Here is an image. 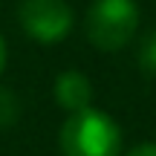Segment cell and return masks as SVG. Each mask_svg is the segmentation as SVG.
<instances>
[{"label": "cell", "mask_w": 156, "mask_h": 156, "mask_svg": "<svg viewBox=\"0 0 156 156\" xmlns=\"http://www.w3.org/2000/svg\"><path fill=\"white\" fill-rule=\"evenodd\" d=\"M58 147L64 156H119L122 130L113 122V116L95 107H84L69 113V119H64Z\"/></svg>", "instance_id": "cell-1"}, {"label": "cell", "mask_w": 156, "mask_h": 156, "mask_svg": "<svg viewBox=\"0 0 156 156\" xmlns=\"http://www.w3.org/2000/svg\"><path fill=\"white\" fill-rule=\"evenodd\" d=\"M139 26L136 0H93L87 9V41L101 52H119L130 44Z\"/></svg>", "instance_id": "cell-2"}, {"label": "cell", "mask_w": 156, "mask_h": 156, "mask_svg": "<svg viewBox=\"0 0 156 156\" xmlns=\"http://www.w3.org/2000/svg\"><path fill=\"white\" fill-rule=\"evenodd\" d=\"M20 29L38 44H58L73 32L75 15L67 0H23L17 6Z\"/></svg>", "instance_id": "cell-3"}, {"label": "cell", "mask_w": 156, "mask_h": 156, "mask_svg": "<svg viewBox=\"0 0 156 156\" xmlns=\"http://www.w3.org/2000/svg\"><path fill=\"white\" fill-rule=\"evenodd\" d=\"M52 93H55V104L64 107L67 113H75V110H84L90 107V98H93V84L84 73L78 69H67L55 78L52 84Z\"/></svg>", "instance_id": "cell-4"}, {"label": "cell", "mask_w": 156, "mask_h": 156, "mask_svg": "<svg viewBox=\"0 0 156 156\" xmlns=\"http://www.w3.org/2000/svg\"><path fill=\"white\" fill-rule=\"evenodd\" d=\"M20 116V104L17 98L12 95V90H3L0 87V127H12Z\"/></svg>", "instance_id": "cell-5"}, {"label": "cell", "mask_w": 156, "mask_h": 156, "mask_svg": "<svg viewBox=\"0 0 156 156\" xmlns=\"http://www.w3.org/2000/svg\"><path fill=\"white\" fill-rule=\"evenodd\" d=\"M139 69L145 75H156V32H151L139 46Z\"/></svg>", "instance_id": "cell-6"}, {"label": "cell", "mask_w": 156, "mask_h": 156, "mask_svg": "<svg viewBox=\"0 0 156 156\" xmlns=\"http://www.w3.org/2000/svg\"><path fill=\"white\" fill-rule=\"evenodd\" d=\"M124 156H156V142L136 145V147H130V153H124Z\"/></svg>", "instance_id": "cell-7"}, {"label": "cell", "mask_w": 156, "mask_h": 156, "mask_svg": "<svg viewBox=\"0 0 156 156\" xmlns=\"http://www.w3.org/2000/svg\"><path fill=\"white\" fill-rule=\"evenodd\" d=\"M6 58H9V49H6V38L0 35V73L6 69Z\"/></svg>", "instance_id": "cell-8"}]
</instances>
